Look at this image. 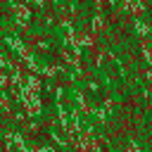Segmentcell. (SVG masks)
<instances>
[{
    "mask_svg": "<svg viewBox=\"0 0 152 152\" xmlns=\"http://www.w3.org/2000/svg\"><path fill=\"white\" fill-rule=\"evenodd\" d=\"M76 102H78V107H81V112H90V107L86 104V97H83V93H76Z\"/></svg>",
    "mask_w": 152,
    "mask_h": 152,
    "instance_id": "1",
    "label": "cell"
},
{
    "mask_svg": "<svg viewBox=\"0 0 152 152\" xmlns=\"http://www.w3.org/2000/svg\"><path fill=\"white\" fill-rule=\"evenodd\" d=\"M24 133H40V126L38 124H26L24 126Z\"/></svg>",
    "mask_w": 152,
    "mask_h": 152,
    "instance_id": "2",
    "label": "cell"
}]
</instances>
